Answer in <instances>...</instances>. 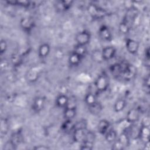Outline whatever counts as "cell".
Returning <instances> with one entry per match:
<instances>
[{"label": "cell", "instance_id": "60d3db41", "mask_svg": "<svg viewBox=\"0 0 150 150\" xmlns=\"http://www.w3.org/2000/svg\"><path fill=\"white\" fill-rule=\"evenodd\" d=\"M141 125H144V126H147V127H149L150 125V120L149 117H145L144 118H142V121H141Z\"/></svg>", "mask_w": 150, "mask_h": 150}, {"label": "cell", "instance_id": "277c9868", "mask_svg": "<svg viewBox=\"0 0 150 150\" xmlns=\"http://www.w3.org/2000/svg\"><path fill=\"white\" fill-rule=\"evenodd\" d=\"M75 40L77 45L86 46L90 42L91 34L87 30H82L76 35Z\"/></svg>", "mask_w": 150, "mask_h": 150}, {"label": "cell", "instance_id": "484cf974", "mask_svg": "<svg viewBox=\"0 0 150 150\" xmlns=\"http://www.w3.org/2000/svg\"><path fill=\"white\" fill-rule=\"evenodd\" d=\"M73 52L83 59L87 54V50L86 46L80 45L77 44L74 46Z\"/></svg>", "mask_w": 150, "mask_h": 150}, {"label": "cell", "instance_id": "d6986e66", "mask_svg": "<svg viewBox=\"0 0 150 150\" xmlns=\"http://www.w3.org/2000/svg\"><path fill=\"white\" fill-rule=\"evenodd\" d=\"M69 97L64 94H59L56 98V104L59 108H65L69 102Z\"/></svg>", "mask_w": 150, "mask_h": 150}, {"label": "cell", "instance_id": "4dcf8cb0", "mask_svg": "<svg viewBox=\"0 0 150 150\" xmlns=\"http://www.w3.org/2000/svg\"><path fill=\"white\" fill-rule=\"evenodd\" d=\"M88 125L87 120L80 119L74 123L73 131L76 129H86Z\"/></svg>", "mask_w": 150, "mask_h": 150}, {"label": "cell", "instance_id": "5b68a950", "mask_svg": "<svg viewBox=\"0 0 150 150\" xmlns=\"http://www.w3.org/2000/svg\"><path fill=\"white\" fill-rule=\"evenodd\" d=\"M19 24L23 30L29 33L35 27V22L32 17L25 16L21 19Z\"/></svg>", "mask_w": 150, "mask_h": 150}, {"label": "cell", "instance_id": "7c38bea8", "mask_svg": "<svg viewBox=\"0 0 150 150\" xmlns=\"http://www.w3.org/2000/svg\"><path fill=\"white\" fill-rule=\"evenodd\" d=\"M101 53L104 61L110 60L114 57L116 54V49L113 46H107L102 49Z\"/></svg>", "mask_w": 150, "mask_h": 150}, {"label": "cell", "instance_id": "7a4b0ae2", "mask_svg": "<svg viewBox=\"0 0 150 150\" xmlns=\"http://www.w3.org/2000/svg\"><path fill=\"white\" fill-rule=\"evenodd\" d=\"M122 70L121 77L125 80L129 81L132 80L137 74V68L132 64L128 63H121Z\"/></svg>", "mask_w": 150, "mask_h": 150}, {"label": "cell", "instance_id": "cb8c5ba5", "mask_svg": "<svg viewBox=\"0 0 150 150\" xmlns=\"http://www.w3.org/2000/svg\"><path fill=\"white\" fill-rule=\"evenodd\" d=\"M117 139L120 141L125 148L128 146L130 144V137L128 133L126 131H123L119 136H118Z\"/></svg>", "mask_w": 150, "mask_h": 150}, {"label": "cell", "instance_id": "52a82bcc", "mask_svg": "<svg viewBox=\"0 0 150 150\" xmlns=\"http://www.w3.org/2000/svg\"><path fill=\"white\" fill-rule=\"evenodd\" d=\"M46 104V98L43 96L36 97L32 104V109L33 112L39 113L44 108Z\"/></svg>", "mask_w": 150, "mask_h": 150}, {"label": "cell", "instance_id": "e0dca14e", "mask_svg": "<svg viewBox=\"0 0 150 150\" xmlns=\"http://www.w3.org/2000/svg\"><path fill=\"white\" fill-rule=\"evenodd\" d=\"M23 141V136L21 131H18L13 132L9 139V141L13 144V145L16 148L18 145L21 144Z\"/></svg>", "mask_w": 150, "mask_h": 150}, {"label": "cell", "instance_id": "5bb4252c", "mask_svg": "<svg viewBox=\"0 0 150 150\" xmlns=\"http://www.w3.org/2000/svg\"><path fill=\"white\" fill-rule=\"evenodd\" d=\"M50 52V46L47 43H43L40 45L38 48V56L41 59L47 57Z\"/></svg>", "mask_w": 150, "mask_h": 150}, {"label": "cell", "instance_id": "ba28073f", "mask_svg": "<svg viewBox=\"0 0 150 150\" xmlns=\"http://www.w3.org/2000/svg\"><path fill=\"white\" fill-rule=\"evenodd\" d=\"M138 14L139 12L138 9L132 6L127 9V12L123 19L125 21L127 22H128L131 26V24L137 18Z\"/></svg>", "mask_w": 150, "mask_h": 150}, {"label": "cell", "instance_id": "83f0119b", "mask_svg": "<svg viewBox=\"0 0 150 150\" xmlns=\"http://www.w3.org/2000/svg\"><path fill=\"white\" fill-rule=\"evenodd\" d=\"M119 31L123 35L128 34L131 29V25L124 19L120 22L118 26Z\"/></svg>", "mask_w": 150, "mask_h": 150}, {"label": "cell", "instance_id": "f546056e", "mask_svg": "<svg viewBox=\"0 0 150 150\" xmlns=\"http://www.w3.org/2000/svg\"><path fill=\"white\" fill-rule=\"evenodd\" d=\"M74 123L72 122V120H65L61 125L62 129L64 132L73 131Z\"/></svg>", "mask_w": 150, "mask_h": 150}, {"label": "cell", "instance_id": "6da1fadb", "mask_svg": "<svg viewBox=\"0 0 150 150\" xmlns=\"http://www.w3.org/2000/svg\"><path fill=\"white\" fill-rule=\"evenodd\" d=\"M87 11L89 15L94 19L103 18L108 15V12L105 9L93 3L87 5Z\"/></svg>", "mask_w": 150, "mask_h": 150}, {"label": "cell", "instance_id": "4fadbf2b", "mask_svg": "<svg viewBox=\"0 0 150 150\" xmlns=\"http://www.w3.org/2000/svg\"><path fill=\"white\" fill-rule=\"evenodd\" d=\"M149 127L141 125L139 127L138 138L140 139L144 143L149 141Z\"/></svg>", "mask_w": 150, "mask_h": 150}, {"label": "cell", "instance_id": "836d02e7", "mask_svg": "<svg viewBox=\"0 0 150 150\" xmlns=\"http://www.w3.org/2000/svg\"><path fill=\"white\" fill-rule=\"evenodd\" d=\"M11 61L13 66H18L22 62V57L18 53L13 54L11 56Z\"/></svg>", "mask_w": 150, "mask_h": 150}, {"label": "cell", "instance_id": "f1b7e54d", "mask_svg": "<svg viewBox=\"0 0 150 150\" xmlns=\"http://www.w3.org/2000/svg\"><path fill=\"white\" fill-rule=\"evenodd\" d=\"M98 100L97 99L96 95L92 93V92H89L84 97V101L86 104L87 105V106L91 105L93 104H94L96 102H97Z\"/></svg>", "mask_w": 150, "mask_h": 150}, {"label": "cell", "instance_id": "f35d334b", "mask_svg": "<svg viewBox=\"0 0 150 150\" xmlns=\"http://www.w3.org/2000/svg\"><path fill=\"white\" fill-rule=\"evenodd\" d=\"M143 86L145 89V93H149V76L148 75L144 80Z\"/></svg>", "mask_w": 150, "mask_h": 150}, {"label": "cell", "instance_id": "9a60e30c", "mask_svg": "<svg viewBox=\"0 0 150 150\" xmlns=\"http://www.w3.org/2000/svg\"><path fill=\"white\" fill-rule=\"evenodd\" d=\"M88 111L93 115H99L103 110V106L100 102L97 101L94 104L88 106Z\"/></svg>", "mask_w": 150, "mask_h": 150}, {"label": "cell", "instance_id": "30bf717a", "mask_svg": "<svg viewBox=\"0 0 150 150\" xmlns=\"http://www.w3.org/2000/svg\"><path fill=\"white\" fill-rule=\"evenodd\" d=\"M40 70L37 66H34L28 70L26 73V80L30 83H34L36 81L40 76Z\"/></svg>", "mask_w": 150, "mask_h": 150}, {"label": "cell", "instance_id": "2e32d148", "mask_svg": "<svg viewBox=\"0 0 150 150\" xmlns=\"http://www.w3.org/2000/svg\"><path fill=\"white\" fill-rule=\"evenodd\" d=\"M110 124L108 120L105 119H102L99 121L97 124V131L100 134L104 135L110 129Z\"/></svg>", "mask_w": 150, "mask_h": 150}, {"label": "cell", "instance_id": "ffe728a7", "mask_svg": "<svg viewBox=\"0 0 150 150\" xmlns=\"http://www.w3.org/2000/svg\"><path fill=\"white\" fill-rule=\"evenodd\" d=\"M86 129H76L73 131V138L74 142L77 143H81L84 141L85 138Z\"/></svg>", "mask_w": 150, "mask_h": 150}, {"label": "cell", "instance_id": "d6a6232c", "mask_svg": "<svg viewBox=\"0 0 150 150\" xmlns=\"http://www.w3.org/2000/svg\"><path fill=\"white\" fill-rule=\"evenodd\" d=\"M0 130L1 133L2 135H6L8 134L9 129V125L6 119L2 118L1 120L0 125Z\"/></svg>", "mask_w": 150, "mask_h": 150}, {"label": "cell", "instance_id": "ab89813d", "mask_svg": "<svg viewBox=\"0 0 150 150\" xmlns=\"http://www.w3.org/2000/svg\"><path fill=\"white\" fill-rule=\"evenodd\" d=\"M144 57H145V61L146 62V66H149V48L148 47L144 52Z\"/></svg>", "mask_w": 150, "mask_h": 150}, {"label": "cell", "instance_id": "1f68e13d", "mask_svg": "<svg viewBox=\"0 0 150 150\" xmlns=\"http://www.w3.org/2000/svg\"><path fill=\"white\" fill-rule=\"evenodd\" d=\"M91 57L93 61L94 62L101 63L103 61H104L103 56H102L101 50H93L91 54Z\"/></svg>", "mask_w": 150, "mask_h": 150}, {"label": "cell", "instance_id": "74e56055", "mask_svg": "<svg viewBox=\"0 0 150 150\" xmlns=\"http://www.w3.org/2000/svg\"><path fill=\"white\" fill-rule=\"evenodd\" d=\"M8 48V44L6 41L5 39H1L0 42V53L1 54H3L5 53Z\"/></svg>", "mask_w": 150, "mask_h": 150}, {"label": "cell", "instance_id": "3957f363", "mask_svg": "<svg viewBox=\"0 0 150 150\" xmlns=\"http://www.w3.org/2000/svg\"><path fill=\"white\" fill-rule=\"evenodd\" d=\"M110 80L108 76L106 73H103L100 74L96 79L94 82V87L98 92H104L107 90L109 86Z\"/></svg>", "mask_w": 150, "mask_h": 150}, {"label": "cell", "instance_id": "4316f807", "mask_svg": "<svg viewBox=\"0 0 150 150\" xmlns=\"http://www.w3.org/2000/svg\"><path fill=\"white\" fill-rule=\"evenodd\" d=\"M72 1H60L57 5V8L61 11H66L69 10L73 5Z\"/></svg>", "mask_w": 150, "mask_h": 150}, {"label": "cell", "instance_id": "8992f818", "mask_svg": "<svg viewBox=\"0 0 150 150\" xmlns=\"http://www.w3.org/2000/svg\"><path fill=\"white\" fill-rule=\"evenodd\" d=\"M141 114V110L139 108H132L127 112L126 115V120L130 124L135 123L139 120Z\"/></svg>", "mask_w": 150, "mask_h": 150}, {"label": "cell", "instance_id": "b9f144b4", "mask_svg": "<svg viewBox=\"0 0 150 150\" xmlns=\"http://www.w3.org/2000/svg\"><path fill=\"white\" fill-rule=\"evenodd\" d=\"M33 149L38 150V149H40V150H46V149H49L50 148L46 145H38V146H35L33 148Z\"/></svg>", "mask_w": 150, "mask_h": 150}, {"label": "cell", "instance_id": "603a6c76", "mask_svg": "<svg viewBox=\"0 0 150 150\" xmlns=\"http://www.w3.org/2000/svg\"><path fill=\"white\" fill-rule=\"evenodd\" d=\"M82 59H83L82 57H81L80 56L77 55V54L72 52L70 54V56H69L68 61L69 64L71 66H77L80 64Z\"/></svg>", "mask_w": 150, "mask_h": 150}, {"label": "cell", "instance_id": "8fae6325", "mask_svg": "<svg viewBox=\"0 0 150 150\" xmlns=\"http://www.w3.org/2000/svg\"><path fill=\"white\" fill-rule=\"evenodd\" d=\"M98 35L100 38L104 41L111 42L112 40V35L109 29L106 25H102L98 29Z\"/></svg>", "mask_w": 150, "mask_h": 150}, {"label": "cell", "instance_id": "44dd1931", "mask_svg": "<svg viewBox=\"0 0 150 150\" xmlns=\"http://www.w3.org/2000/svg\"><path fill=\"white\" fill-rule=\"evenodd\" d=\"M77 114V107H67L64 108L63 115L65 120H73Z\"/></svg>", "mask_w": 150, "mask_h": 150}, {"label": "cell", "instance_id": "8d00e7d4", "mask_svg": "<svg viewBox=\"0 0 150 150\" xmlns=\"http://www.w3.org/2000/svg\"><path fill=\"white\" fill-rule=\"evenodd\" d=\"M112 144V145L111 148L114 150H122L125 148L124 146L122 145V144L120 142V141L118 139H117Z\"/></svg>", "mask_w": 150, "mask_h": 150}, {"label": "cell", "instance_id": "9c48e42d", "mask_svg": "<svg viewBox=\"0 0 150 150\" xmlns=\"http://www.w3.org/2000/svg\"><path fill=\"white\" fill-rule=\"evenodd\" d=\"M125 47L128 53L131 54H135L139 49V43L138 41L128 38L125 40Z\"/></svg>", "mask_w": 150, "mask_h": 150}, {"label": "cell", "instance_id": "d590c367", "mask_svg": "<svg viewBox=\"0 0 150 150\" xmlns=\"http://www.w3.org/2000/svg\"><path fill=\"white\" fill-rule=\"evenodd\" d=\"M94 147V143L87 142V141H83L80 144V149L81 150H91Z\"/></svg>", "mask_w": 150, "mask_h": 150}, {"label": "cell", "instance_id": "e575fe53", "mask_svg": "<svg viewBox=\"0 0 150 150\" xmlns=\"http://www.w3.org/2000/svg\"><path fill=\"white\" fill-rule=\"evenodd\" d=\"M96 139V134L91 131H86L85 138L84 141L90 142L92 143H94Z\"/></svg>", "mask_w": 150, "mask_h": 150}, {"label": "cell", "instance_id": "7bdbcfd3", "mask_svg": "<svg viewBox=\"0 0 150 150\" xmlns=\"http://www.w3.org/2000/svg\"><path fill=\"white\" fill-rule=\"evenodd\" d=\"M144 149L146 150H149L150 149V144H149V141H146L144 142Z\"/></svg>", "mask_w": 150, "mask_h": 150}, {"label": "cell", "instance_id": "d4e9b609", "mask_svg": "<svg viewBox=\"0 0 150 150\" xmlns=\"http://www.w3.org/2000/svg\"><path fill=\"white\" fill-rule=\"evenodd\" d=\"M127 105L126 101L123 98L117 100L114 104V111L115 112H120L122 111Z\"/></svg>", "mask_w": 150, "mask_h": 150}, {"label": "cell", "instance_id": "7402d4cb", "mask_svg": "<svg viewBox=\"0 0 150 150\" xmlns=\"http://www.w3.org/2000/svg\"><path fill=\"white\" fill-rule=\"evenodd\" d=\"M105 140L109 143L114 142L118 138V134L114 129H109L104 135Z\"/></svg>", "mask_w": 150, "mask_h": 150}, {"label": "cell", "instance_id": "ac0fdd59", "mask_svg": "<svg viewBox=\"0 0 150 150\" xmlns=\"http://www.w3.org/2000/svg\"><path fill=\"white\" fill-rule=\"evenodd\" d=\"M122 70V63H114L112 64L110 67V71L111 74L115 78H118L121 76Z\"/></svg>", "mask_w": 150, "mask_h": 150}]
</instances>
